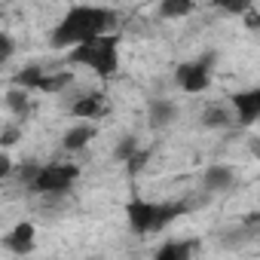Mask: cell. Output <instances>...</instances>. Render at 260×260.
Returning <instances> with one entry per match:
<instances>
[{
  "instance_id": "6da1fadb",
  "label": "cell",
  "mask_w": 260,
  "mask_h": 260,
  "mask_svg": "<svg viewBox=\"0 0 260 260\" xmlns=\"http://www.w3.org/2000/svg\"><path fill=\"white\" fill-rule=\"evenodd\" d=\"M113 25H116V13L107 10V7H71L61 22L52 28L49 40L55 49H77L89 40H98V37H107L113 34Z\"/></svg>"
},
{
  "instance_id": "7a4b0ae2",
  "label": "cell",
  "mask_w": 260,
  "mask_h": 260,
  "mask_svg": "<svg viewBox=\"0 0 260 260\" xmlns=\"http://www.w3.org/2000/svg\"><path fill=\"white\" fill-rule=\"evenodd\" d=\"M119 43H122L119 34H107V37H98V40H89V43L71 49L64 58L74 68H89L101 80H110L119 71Z\"/></svg>"
},
{
  "instance_id": "3957f363",
  "label": "cell",
  "mask_w": 260,
  "mask_h": 260,
  "mask_svg": "<svg viewBox=\"0 0 260 260\" xmlns=\"http://www.w3.org/2000/svg\"><path fill=\"white\" fill-rule=\"evenodd\" d=\"M214 61H217V52H202L199 58L193 61H184L175 68V83L181 92L187 95H199L211 86V74H214Z\"/></svg>"
},
{
  "instance_id": "277c9868",
  "label": "cell",
  "mask_w": 260,
  "mask_h": 260,
  "mask_svg": "<svg viewBox=\"0 0 260 260\" xmlns=\"http://www.w3.org/2000/svg\"><path fill=\"white\" fill-rule=\"evenodd\" d=\"M77 178H80V169L74 162H49V166L40 169L31 190L34 193H68Z\"/></svg>"
},
{
  "instance_id": "5b68a950",
  "label": "cell",
  "mask_w": 260,
  "mask_h": 260,
  "mask_svg": "<svg viewBox=\"0 0 260 260\" xmlns=\"http://www.w3.org/2000/svg\"><path fill=\"white\" fill-rule=\"evenodd\" d=\"M125 223L135 236H150L156 233L159 223V202H147V199H128L125 202Z\"/></svg>"
},
{
  "instance_id": "8992f818",
  "label": "cell",
  "mask_w": 260,
  "mask_h": 260,
  "mask_svg": "<svg viewBox=\"0 0 260 260\" xmlns=\"http://www.w3.org/2000/svg\"><path fill=\"white\" fill-rule=\"evenodd\" d=\"M230 107L236 113V125H257V119H260V86L230 95Z\"/></svg>"
},
{
  "instance_id": "52a82bcc",
  "label": "cell",
  "mask_w": 260,
  "mask_h": 260,
  "mask_svg": "<svg viewBox=\"0 0 260 260\" xmlns=\"http://www.w3.org/2000/svg\"><path fill=\"white\" fill-rule=\"evenodd\" d=\"M4 248H7L10 254H19V257L31 254V251L37 248V226H34L31 220L16 223V226L4 236Z\"/></svg>"
},
{
  "instance_id": "ba28073f",
  "label": "cell",
  "mask_w": 260,
  "mask_h": 260,
  "mask_svg": "<svg viewBox=\"0 0 260 260\" xmlns=\"http://www.w3.org/2000/svg\"><path fill=\"white\" fill-rule=\"evenodd\" d=\"M202 187H205V193H230L236 187V169L226 162L208 166L202 172Z\"/></svg>"
},
{
  "instance_id": "9c48e42d",
  "label": "cell",
  "mask_w": 260,
  "mask_h": 260,
  "mask_svg": "<svg viewBox=\"0 0 260 260\" xmlns=\"http://www.w3.org/2000/svg\"><path fill=\"white\" fill-rule=\"evenodd\" d=\"M107 113V101H104V95H98V92H89V95H83V98H77L74 104H71V116L74 119H89V122H95V119H101Z\"/></svg>"
},
{
  "instance_id": "30bf717a",
  "label": "cell",
  "mask_w": 260,
  "mask_h": 260,
  "mask_svg": "<svg viewBox=\"0 0 260 260\" xmlns=\"http://www.w3.org/2000/svg\"><path fill=\"white\" fill-rule=\"evenodd\" d=\"M178 119V104L175 101H169V98H153L150 104H147V122H150V128H166V125H172Z\"/></svg>"
},
{
  "instance_id": "8fae6325",
  "label": "cell",
  "mask_w": 260,
  "mask_h": 260,
  "mask_svg": "<svg viewBox=\"0 0 260 260\" xmlns=\"http://www.w3.org/2000/svg\"><path fill=\"white\" fill-rule=\"evenodd\" d=\"M95 132H98L95 125L77 122V125H71L68 132H64V138H61V147H64V150H71V153H80V150H86V147L92 144Z\"/></svg>"
},
{
  "instance_id": "7c38bea8",
  "label": "cell",
  "mask_w": 260,
  "mask_h": 260,
  "mask_svg": "<svg viewBox=\"0 0 260 260\" xmlns=\"http://www.w3.org/2000/svg\"><path fill=\"white\" fill-rule=\"evenodd\" d=\"M196 245L199 242H193V239H172V242H166V245L156 248L153 260H193Z\"/></svg>"
},
{
  "instance_id": "4fadbf2b",
  "label": "cell",
  "mask_w": 260,
  "mask_h": 260,
  "mask_svg": "<svg viewBox=\"0 0 260 260\" xmlns=\"http://www.w3.org/2000/svg\"><path fill=\"white\" fill-rule=\"evenodd\" d=\"M4 104H7V110H10L16 119H28V116H31V92H28V89L7 86V92H4Z\"/></svg>"
},
{
  "instance_id": "5bb4252c",
  "label": "cell",
  "mask_w": 260,
  "mask_h": 260,
  "mask_svg": "<svg viewBox=\"0 0 260 260\" xmlns=\"http://www.w3.org/2000/svg\"><path fill=\"white\" fill-rule=\"evenodd\" d=\"M202 125L205 128H233L236 125V113L230 107H220V104H208L202 110Z\"/></svg>"
},
{
  "instance_id": "9a60e30c",
  "label": "cell",
  "mask_w": 260,
  "mask_h": 260,
  "mask_svg": "<svg viewBox=\"0 0 260 260\" xmlns=\"http://www.w3.org/2000/svg\"><path fill=\"white\" fill-rule=\"evenodd\" d=\"M43 80H46V71H43V68H37V64H28V68H22V71L13 77V83H10V86L28 89V92H40Z\"/></svg>"
},
{
  "instance_id": "2e32d148",
  "label": "cell",
  "mask_w": 260,
  "mask_h": 260,
  "mask_svg": "<svg viewBox=\"0 0 260 260\" xmlns=\"http://www.w3.org/2000/svg\"><path fill=\"white\" fill-rule=\"evenodd\" d=\"M190 13H193L190 0H162V4H159V16L162 19H184Z\"/></svg>"
},
{
  "instance_id": "e0dca14e",
  "label": "cell",
  "mask_w": 260,
  "mask_h": 260,
  "mask_svg": "<svg viewBox=\"0 0 260 260\" xmlns=\"http://www.w3.org/2000/svg\"><path fill=\"white\" fill-rule=\"evenodd\" d=\"M138 150H141V147H138V138H135V135H125V138L116 141V147H113V159H119V162H132Z\"/></svg>"
},
{
  "instance_id": "ac0fdd59",
  "label": "cell",
  "mask_w": 260,
  "mask_h": 260,
  "mask_svg": "<svg viewBox=\"0 0 260 260\" xmlns=\"http://www.w3.org/2000/svg\"><path fill=\"white\" fill-rule=\"evenodd\" d=\"M71 80H74L71 74H46V80H43L40 92H61V89H64Z\"/></svg>"
},
{
  "instance_id": "d6986e66",
  "label": "cell",
  "mask_w": 260,
  "mask_h": 260,
  "mask_svg": "<svg viewBox=\"0 0 260 260\" xmlns=\"http://www.w3.org/2000/svg\"><path fill=\"white\" fill-rule=\"evenodd\" d=\"M16 55V40L10 31H0V64H7Z\"/></svg>"
},
{
  "instance_id": "ffe728a7",
  "label": "cell",
  "mask_w": 260,
  "mask_h": 260,
  "mask_svg": "<svg viewBox=\"0 0 260 260\" xmlns=\"http://www.w3.org/2000/svg\"><path fill=\"white\" fill-rule=\"evenodd\" d=\"M19 138H22V128H19V125H4V132H0V147L10 153V147H13Z\"/></svg>"
},
{
  "instance_id": "44dd1931",
  "label": "cell",
  "mask_w": 260,
  "mask_h": 260,
  "mask_svg": "<svg viewBox=\"0 0 260 260\" xmlns=\"http://www.w3.org/2000/svg\"><path fill=\"white\" fill-rule=\"evenodd\" d=\"M147 159H150V153H147V150L141 147V150L135 153V159H132V162H125V169H128V175H138V172H141V166H144Z\"/></svg>"
},
{
  "instance_id": "7402d4cb",
  "label": "cell",
  "mask_w": 260,
  "mask_h": 260,
  "mask_svg": "<svg viewBox=\"0 0 260 260\" xmlns=\"http://www.w3.org/2000/svg\"><path fill=\"white\" fill-rule=\"evenodd\" d=\"M13 175V156L7 150H0V178H10Z\"/></svg>"
},
{
  "instance_id": "603a6c76",
  "label": "cell",
  "mask_w": 260,
  "mask_h": 260,
  "mask_svg": "<svg viewBox=\"0 0 260 260\" xmlns=\"http://www.w3.org/2000/svg\"><path fill=\"white\" fill-rule=\"evenodd\" d=\"M242 19H245V25H248L251 31H260V16H257V10H254V7H251V10H248Z\"/></svg>"
},
{
  "instance_id": "cb8c5ba5",
  "label": "cell",
  "mask_w": 260,
  "mask_h": 260,
  "mask_svg": "<svg viewBox=\"0 0 260 260\" xmlns=\"http://www.w3.org/2000/svg\"><path fill=\"white\" fill-rule=\"evenodd\" d=\"M248 150H251V156L260 162V138L254 135V138H248Z\"/></svg>"
},
{
  "instance_id": "d4e9b609",
  "label": "cell",
  "mask_w": 260,
  "mask_h": 260,
  "mask_svg": "<svg viewBox=\"0 0 260 260\" xmlns=\"http://www.w3.org/2000/svg\"><path fill=\"white\" fill-rule=\"evenodd\" d=\"M257 125H260V119H257Z\"/></svg>"
}]
</instances>
